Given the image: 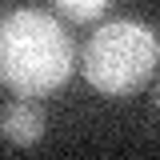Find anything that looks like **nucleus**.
<instances>
[{"label":"nucleus","mask_w":160,"mask_h":160,"mask_svg":"<svg viewBox=\"0 0 160 160\" xmlns=\"http://www.w3.org/2000/svg\"><path fill=\"white\" fill-rule=\"evenodd\" d=\"M76 68V44L64 24L40 8H16L0 20V80L16 96H52Z\"/></svg>","instance_id":"obj_1"},{"label":"nucleus","mask_w":160,"mask_h":160,"mask_svg":"<svg viewBox=\"0 0 160 160\" xmlns=\"http://www.w3.org/2000/svg\"><path fill=\"white\" fill-rule=\"evenodd\" d=\"M156 32L136 20H112L100 24L92 40L80 52V72L84 80L104 92V96H128L136 92L156 68Z\"/></svg>","instance_id":"obj_2"},{"label":"nucleus","mask_w":160,"mask_h":160,"mask_svg":"<svg viewBox=\"0 0 160 160\" xmlns=\"http://www.w3.org/2000/svg\"><path fill=\"white\" fill-rule=\"evenodd\" d=\"M0 132H4L8 144H16V148H32V144H40V136H44V112H40L32 100H16V104L4 108Z\"/></svg>","instance_id":"obj_3"},{"label":"nucleus","mask_w":160,"mask_h":160,"mask_svg":"<svg viewBox=\"0 0 160 160\" xmlns=\"http://www.w3.org/2000/svg\"><path fill=\"white\" fill-rule=\"evenodd\" d=\"M56 4V12L64 20H76V24H88V20H96L112 0H52Z\"/></svg>","instance_id":"obj_4"},{"label":"nucleus","mask_w":160,"mask_h":160,"mask_svg":"<svg viewBox=\"0 0 160 160\" xmlns=\"http://www.w3.org/2000/svg\"><path fill=\"white\" fill-rule=\"evenodd\" d=\"M156 104H160V84H156Z\"/></svg>","instance_id":"obj_5"},{"label":"nucleus","mask_w":160,"mask_h":160,"mask_svg":"<svg viewBox=\"0 0 160 160\" xmlns=\"http://www.w3.org/2000/svg\"><path fill=\"white\" fill-rule=\"evenodd\" d=\"M156 52H160V36H156Z\"/></svg>","instance_id":"obj_6"}]
</instances>
